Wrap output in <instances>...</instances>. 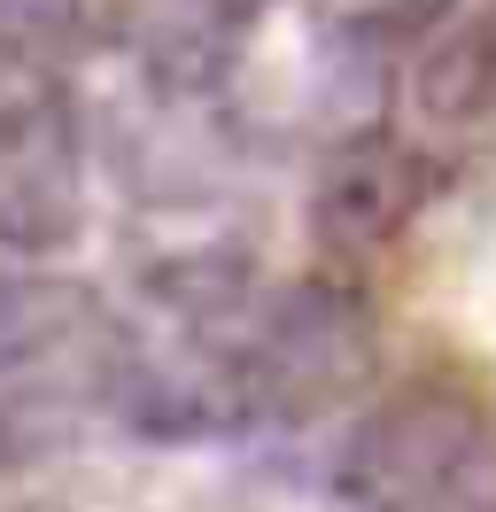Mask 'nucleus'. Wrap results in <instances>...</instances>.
Here are the masks:
<instances>
[{"mask_svg": "<svg viewBox=\"0 0 496 512\" xmlns=\"http://www.w3.org/2000/svg\"><path fill=\"white\" fill-rule=\"evenodd\" d=\"M349 512H496V404L458 373H403L341 450Z\"/></svg>", "mask_w": 496, "mask_h": 512, "instance_id": "f257e3e1", "label": "nucleus"}, {"mask_svg": "<svg viewBox=\"0 0 496 512\" xmlns=\"http://www.w3.org/2000/svg\"><path fill=\"white\" fill-rule=\"evenodd\" d=\"M101 39V0H0V63L16 70H62Z\"/></svg>", "mask_w": 496, "mask_h": 512, "instance_id": "423d86ee", "label": "nucleus"}, {"mask_svg": "<svg viewBox=\"0 0 496 512\" xmlns=\"http://www.w3.org/2000/svg\"><path fill=\"white\" fill-rule=\"evenodd\" d=\"M427 202H434L427 148L365 125V132H341V148H326V163H318L310 233H318V249L334 264H372L427 218Z\"/></svg>", "mask_w": 496, "mask_h": 512, "instance_id": "f03ea898", "label": "nucleus"}, {"mask_svg": "<svg viewBox=\"0 0 496 512\" xmlns=\"http://www.w3.org/2000/svg\"><path fill=\"white\" fill-rule=\"evenodd\" d=\"M117 350V326L101 319V295L62 272L0 264V396L31 381L86 373Z\"/></svg>", "mask_w": 496, "mask_h": 512, "instance_id": "20e7f679", "label": "nucleus"}, {"mask_svg": "<svg viewBox=\"0 0 496 512\" xmlns=\"http://www.w3.org/2000/svg\"><path fill=\"white\" fill-rule=\"evenodd\" d=\"M403 101L434 132L496 125V0H442L427 32L411 39Z\"/></svg>", "mask_w": 496, "mask_h": 512, "instance_id": "39448f33", "label": "nucleus"}, {"mask_svg": "<svg viewBox=\"0 0 496 512\" xmlns=\"http://www.w3.org/2000/svg\"><path fill=\"white\" fill-rule=\"evenodd\" d=\"M86 233V148H78V101H55L0 132V256L55 264Z\"/></svg>", "mask_w": 496, "mask_h": 512, "instance_id": "7ed1b4c3", "label": "nucleus"}]
</instances>
